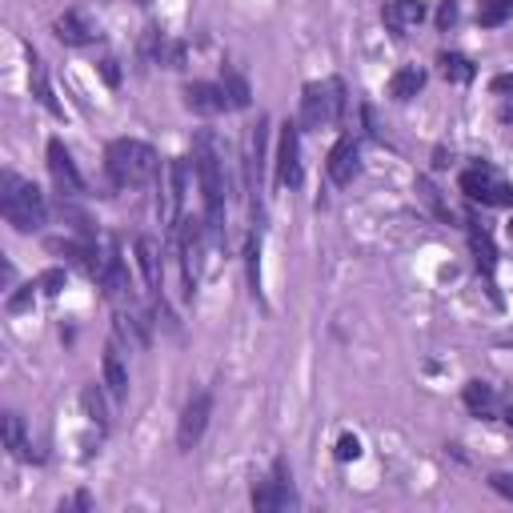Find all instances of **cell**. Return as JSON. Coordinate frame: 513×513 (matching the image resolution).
<instances>
[{"label": "cell", "instance_id": "6da1fadb", "mask_svg": "<svg viewBox=\"0 0 513 513\" xmlns=\"http://www.w3.org/2000/svg\"><path fill=\"white\" fill-rule=\"evenodd\" d=\"M104 168H109L112 184L120 189H136V184H149L160 173V157L152 144L133 141V136H120L104 149Z\"/></svg>", "mask_w": 513, "mask_h": 513}, {"label": "cell", "instance_id": "7a4b0ae2", "mask_svg": "<svg viewBox=\"0 0 513 513\" xmlns=\"http://www.w3.org/2000/svg\"><path fill=\"white\" fill-rule=\"evenodd\" d=\"M0 208H4V221L12 224L16 232H37L45 224L48 208H45V192L37 189L32 181L16 173L0 176Z\"/></svg>", "mask_w": 513, "mask_h": 513}, {"label": "cell", "instance_id": "3957f363", "mask_svg": "<svg viewBox=\"0 0 513 513\" xmlns=\"http://www.w3.org/2000/svg\"><path fill=\"white\" fill-rule=\"evenodd\" d=\"M197 181H200V197H205V229L221 232L224 224V173H221V157L208 133L197 136Z\"/></svg>", "mask_w": 513, "mask_h": 513}, {"label": "cell", "instance_id": "277c9868", "mask_svg": "<svg viewBox=\"0 0 513 513\" xmlns=\"http://www.w3.org/2000/svg\"><path fill=\"white\" fill-rule=\"evenodd\" d=\"M345 112V85L337 77L329 80H313L301 93V125L305 128H325L337 125Z\"/></svg>", "mask_w": 513, "mask_h": 513}, {"label": "cell", "instance_id": "5b68a950", "mask_svg": "<svg viewBox=\"0 0 513 513\" xmlns=\"http://www.w3.org/2000/svg\"><path fill=\"white\" fill-rule=\"evenodd\" d=\"M461 192L469 200H481V205H513V184H505L493 168H465Z\"/></svg>", "mask_w": 513, "mask_h": 513}, {"label": "cell", "instance_id": "8992f818", "mask_svg": "<svg viewBox=\"0 0 513 513\" xmlns=\"http://www.w3.org/2000/svg\"><path fill=\"white\" fill-rule=\"evenodd\" d=\"M277 184L297 189L301 184V125H281L277 136Z\"/></svg>", "mask_w": 513, "mask_h": 513}, {"label": "cell", "instance_id": "52a82bcc", "mask_svg": "<svg viewBox=\"0 0 513 513\" xmlns=\"http://www.w3.org/2000/svg\"><path fill=\"white\" fill-rule=\"evenodd\" d=\"M208 417H213V397H208V393H192L189 405H184V413H181V425H176V445H181L184 453L205 437Z\"/></svg>", "mask_w": 513, "mask_h": 513}, {"label": "cell", "instance_id": "ba28073f", "mask_svg": "<svg viewBox=\"0 0 513 513\" xmlns=\"http://www.w3.org/2000/svg\"><path fill=\"white\" fill-rule=\"evenodd\" d=\"M289 501H293L289 469H285V461H277V465H273V477H265V481H256V485H253V509L273 513V509H285Z\"/></svg>", "mask_w": 513, "mask_h": 513}, {"label": "cell", "instance_id": "9c48e42d", "mask_svg": "<svg viewBox=\"0 0 513 513\" xmlns=\"http://www.w3.org/2000/svg\"><path fill=\"white\" fill-rule=\"evenodd\" d=\"M184 109L197 112V117H221L224 109H232L224 85H208V80H192L184 85Z\"/></svg>", "mask_w": 513, "mask_h": 513}, {"label": "cell", "instance_id": "30bf717a", "mask_svg": "<svg viewBox=\"0 0 513 513\" xmlns=\"http://www.w3.org/2000/svg\"><path fill=\"white\" fill-rule=\"evenodd\" d=\"M48 173H53V184L61 189V197H80L85 192V181H80L77 165H72L69 149L61 141H48Z\"/></svg>", "mask_w": 513, "mask_h": 513}, {"label": "cell", "instance_id": "8fae6325", "mask_svg": "<svg viewBox=\"0 0 513 513\" xmlns=\"http://www.w3.org/2000/svg\"><path fill=\"white\" fill-rule=\"evenodd\" d=\"M141 56L152 64H165V69H184V45L168 40L160 28H149L141 40Z\"/></svg>", "mask_w": 513, "mask_h": 513}, {"label": "cell", "instance_id": "7c38bea8", "mask_svg": "<svg viewBox=\"0 0 513 513\" xmlns=\"http://www.w3.org/2000/svg\"><path fill=\"white\" fill-rule=\"evenodd\" d=\"M357 160H361V144L357 136H341V141L329 149V176L337 184H349L357 176Z\"/></svg>", "mask_w": 513, "mask_h": 513}, {"label": "cell", "instance_id": "4fadbf2b", "mask_svg": "<svg viewBox=\"0 0 513 513\" xmlns=\"http://www.w3.org/2000/svg\"><path fill=\"white\" fill-rule=\"evenodd\" d=\"M469 248H473V265H477V273L485 277V289H489V297H493V305H501V297H497V285H493L497 248H493V240H489V232L469 229Z\"/></svg>", "mask_w": 513, "mask_h": 513}, {"label": "cell", "instance_id": "5bb4252c", "mask_svg": "<svg viewBox=\"0 0 513 513\" xmlns=\"http://www.w3.org/2000/svg\"><path fill=\"white\" fill-rule=\"evenodd\" d=\"M184 160H165V224H181V197H184Z\"/></svg>", "mask_w": 513, "mask_h": 513}, {"label": "cell", "instance_id": "9a60e30c", "mask_svg": "<svg viewBox=\"0 0 513 513\" xmlns=\"http://www.w3.org/2000/svg\"><path fill=\"white\" fill-rule=\"evenodd\" d=\"M385 24H389L393 32H405L413 28V24L425 20V4L421 0H385Z\"/></svg>", "mask_w": 513, "mask_h": 513}, {"label": "cell", "instance_id": "2e32d148", "mask_svg": "<svg viewBox=\"0 0 513 513\" xmlns=\"http://www.w3.org/2000/svg\"><path fill=\"white\" fill-rule=\"evenodd\" d=\"M461 397H465V409H469L473 417H493L497 413V393H493L489 381H465Z\"/></svg>", "mask_w": 513, "mask_h": 513}, {"label": "cell", "instance_id": "e0dca14e", "mask_svg": "<svg viewBox=\"0 0 513 513\" xmlns=\"http://www.w3.org/2000/svg\"><path fill=\"white\" fill-rule=\"evenodd\" d=\"M421 88H425V72L417 69V64H405V69H397L389 77V96H393V101H413Z\"/></svg>", "mask_w": 513, "mask_h": 513}, {"label": "cell", "instance_id": "ac0fdd59", "mask_svg": "<svg viewBox=\"0 0 513 513\" xmlns=\"http://www.w3.org/2000/svg\"><path fill=\"white\" fill-rule=\"evenodd\" d=\"M104 385H109L112 401L128 397V369H125V361H120V353L112 349V345L104 349Z\"/></svg>", "mask_w": 513, "mask_h": 513}, {"label": "cell", "instance_id": "d6986e66", "mask_svg": "<svg viewBox=\"0 0 513 513\" xmlns=\"http://www.w3.org/2000/svg\"><path fill=\"white\" fill-rule=\"evenodd\" d=\"M136 261H141L144 285L160 293V248H157V240H152V237H136Z\"/></svg>", "mask_w": 513, "mask_h": 513}, {"label": "cell", "instance_id": "ffe728a7", "mask_svg": "<svg viewBox=\"0 0 513 513\" xmlns=\"http://www.w3.org/2000/svg\"><path fill=\"white\" fill-rule=\"evenodd\" d=\"M28 80H32V96H37L40 104H45L48 112H61V104H56L53 88H48V72H45V61H40L37 53L28 48Z\"/></svg>", "mask_w": 513, "mask_h": 513}, {"label": "cell", "instance_id": "44dd1931", "mask_svg": "<svg viewBox=\"0 0 513 513\" xmlns=\"http://www.w3.org/2000/svg\"><path fill=\"white\" fill-rule=\"evenodd\" d=\"M53 28H56V37H61L64 45H88V40H93V28H88V20L77 12V8L64 12V16H56Z\"/></svg>", "mask_w": 513, "mask_h": 513}, {"label": "cell", "instance_id": "7402d4cb", "mask_svg": "<svg viewBox=\"0 0 513 513\" xmlns=\"http://www.w3.org/2000/svg\"><path fill=\"white\" fill-rule=\"evenodd\" d=\"M4 449L16 457V461H32V453H28V437H24V421H20V413H4Z\"/></svg>", "mask_w": 513, "mask_h": 513}, {"label": "cell", "instance_id": "603a6c76", "mask_svg": "<svg viewBox=\"0 0 513 513\" xmlns=\"http://www.w3.org/2000/svg\"><path fill=\"white\" fill-rule=\"evenodd\" d=\"M437 69H441V77L453 80V85H469L473 80V64H469V56H461V53H441Z\"/></svg>", "mask_w": 513, "mask_h": 513}, {"label": "cell", "instance_id": "cb8c5ba5", "mask_svg": "<svg viewBox=\"0 0 513 513\" xmlns=\"http://www.w3.org/2000/svg\"><path fill=\"white\" fill-rule=\"evenodd\" d=\"M513 16V0H477V24L481 28H497Z\"/></svg>", "mask_w": 513, "mask_h": 513}, {"label": "cell", "instance_id": "d4e9b609", "mask_svg": "<svg viewBox=\"0 0 513 513\" xmlns=\"http://www.w3.org/2000/svg\"><path fill=\"white\" fill-rule=\"evenodd\" d=\"M221 85H224V93H229L232 109H248V80H245V77H240V72H237V69H224Z\"/></svg>", "mask_w": 513, "mask_h": 513}, {"label": "cell", "instance_id": "484cf974", "mask_svg": "<svg viewBox=\"0 0 513 513\" xmlns=\"http://www.w3.org/2000/svg\"><path fill=\"white\" fill-rule=\"evenodd\" d=\"M417 192H421V200L433 208V213H437V221H453V213H449V205H445V200H441V192L433 189V184L425 181V176H421V181H417Z\"/></svg>", "mask_w": 513, "mask_h": 513}, {"label": "cell", "instance_id": "4316f807", "mask_svg": "<svg viewBox=\"0 0 513 513\" xmlns=\"http://www.w3.org/2000/svg\"><path fill=\"white\" fill-rule=\"evenodd\" d=\"M245 256H248V289H253V297L261 293V248H256V240H248V248H245Z\"/></svg>", "mask_w": 513, "mask_h": 513}, {"label": "cell", "instance_id": "83f0119b", "mask_svg": "<svg viewBox=\"0 0 513 513\" xmlns=\"http://www.w3.org/2000/svg\"><path fill=\"white\" fill-rule=\"evenodd\" d=\"M61 285H64V269H48V273H40V281H37V289L48 297L61 293Z\"/></svg>", "mask_w": 513, "mask_h": 513}, {"label": "cell", "instance_id": "f1b7e54d", "mask_svg": "<svg viewBox=\"0 0 513 513\" xmlns=\"http://www.w3.org/2000/svg\"><path fill=\"white\" fill-rule=\"evenodd\" d=\"M337 457H341V461H353V457H361V441L353 437V433H341V441H337Z\"/></svg>", "mask_w": 513, "mask_h": 513}, {"label": "cell", "instance_id": "f546056e", "mask_svg": "<svg viewBox=\"0 0 513 513\" xmlns=\"http://www.w3.org/2000/svg\"><path fill=\"white\" fill-rule=\"evenodd\" d=\"M85 409H88V413H93V421H109V417H104V401H101V393H96L93 389V385H88V389H85Z\"/></svg>", "mask_w": 513, "mask_h": 513}, {"label": "cell", "instance_id": "4dcf8cb0", "mask_svg": "<svg viewBox=\"0 0 513 513\" xmlns=\"http://www.w3.org/2000/svg\"><path fill=\"white\" fill-rule=\"evenodd\" d=\"M453 20H457V4H453V0H441V8H437V28H449Z\"/></svg>", "mask_w": 513, "mask_h": 513}, {"label": "cell", "instance_id": "1f68e13d", "mask_svg": "<svg viewBox=\"0 0 513 513\" xmlns=\"http://www.w3.org/2000/svg\"><path fill=\"white\" fill-rule=\"evenodd\" d=\"M489 485H493L501 497H509V501H513V477H509V473H493V477H489Z\"/></svg>", "mask_w": 513, "mask_h": 513}, {"label": "cell", "instance_id": "d6a6232c", "mask_svg": "<svg viewBox=\"0 0 513 513\" xmlns=\"http://www.w3.org/2000/svg\"><path fill=\"white\" fill-rule=\"evenodd\" d=\"M32 289H37V285H24V289H20V293H16V297H8V313H20L24 305L32 301Z\"/></svg>", "mask_w": 513, "mask_h": 513}, {"label": "cell", "instance_id": "836d02e7", "mask_svg": "<svg viewBox=\"0 0 513 513\" xmlns=\"http://www.w3.org/2000/svg\"><path fill=\"white\" fill-rule=\"evenodd\" d=\"M101 72H104V80H109V85H120V69H117V61H101Z\"/></svg>", "mask_w": 513, "mask_h": 513}, {"label": "cell", "instance_id": "e575fe53", "mask_svg": "<svg viewBox=\"0 0 513 513\" xmlns=\"http://www.w3.org/2000/svg\"><path fill=\"white\" fill-rule=\"evenodd\" d=\"M493 93H513V72H501V77H493Z\"/></svg>", "mask_w": 513, "mask_h": 513}, {"label": "cell", "instance_id": "d590c367", "mask_svg": "<svg viewBox=\"0 0 513 513\" xmlns=\"http://www.w3.org/2000/svg\"><path fill=\"white\" fill-rule=\"evenodd\" d=\"M497 409H501V421H505V425H513V397H509V401H501Z\"/></svg>", "mask_w": 513, "mask_h": 513}, {"label": "cell", "instance_id": "8d00e7d4", "mask_svg": "<svg viewBox=\"0 0 513 513\" xmlns=\"http://www.w3.org/2000/svg\"><path fill=\"white\" fill-rule=\"evenodd\" d=\"M72 505H77V509H88V505H93V497H88V493H77V497H72Z\"/></svg>", "mask_w": 513, "mask_h": 513}, {"label": "cell", "instance_id": "74e56055", "mask_svg": "<svg viewBox=\"0 0 513 513\" xmlns=\"http://www.w3.org/2000/svg\"><path fill=\"white\" fill-rule=\"evenodd\" d=\"M501 120H509V125H513V101L501 104Z\"/></svg>", "mask_w": 513, "mask_h": 513}, {"label": "cell", "instance_id": "f35d334b", "mask_svg": "<svg viewBox=\"0 0 513 513\" xmlns=\"http://www.w3.org/2000/svg\"><path fill=\"white\" fill-rule=\"evenodd\" d=\"M509 240H513V221H509Z\"/></svg>", "mask_w": 513, "mask_h": 513}, {"label": "cell", "instance_id": "ab89813d", "mask_svg": "<svg viewBox=\"0 0 513 513\" xmlns=\"http://www.w3.org/2000/svg\"><path fill=\"white\" fill-rule=\"evenodd\" d=\"M136 4H149V0H136Z\"/></svg>", "mask_w": 513, "mask_h": 513}]
</instances>
